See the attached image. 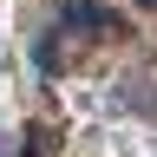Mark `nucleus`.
<instances>
[{
    "label": "nucleus",
    "instance_id": "f257e3e1",
    "mask_svg": "<svg viewBox=\"0 0 157 157\" xmlns=\"http://www.w3.org/2000/svg\"><path fill=\"white\" fill-rule=\"evenodd\" d=\"M118 33H124V20H118L111 7H98V0H66V13L39 33L33 59H39V72H46V78H66L72 66H85L98 46H111Z\"/></svg>",
    "mask_w": 157,
    "mask_h": 157
},
{
    "label": "nucleus",
    "instance_id": "f03ea898",
    "mask_svg": "<svg viewBox=\"0 0 157 157\" xmlns=\"http://www.w3.org/2000/svg\"><path fill=\"white\" fill-rule=\"evenodd\" d=\"M144 7H157V0H144Z\"/></svg>",
    "mask_w": 157,
    "mask_h": 157
}]
</instances>
